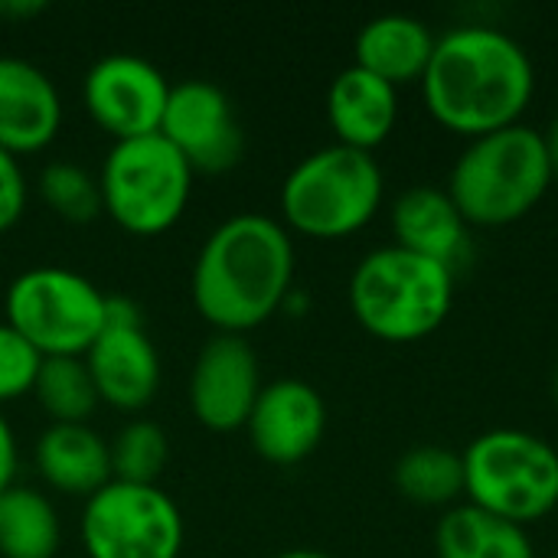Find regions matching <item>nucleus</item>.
Instances as JSON below:
<instances>
[{
	"label": "nucleus",
	"instance_id": "423d86ee",
	"mask_svg": "<svg viewBox=\"0 0 558 558\" xmlns=\"http://www.w3.org/2000/svg\"><path fill=\"white\" fill-rule=\"evenodd\" d=\"M464 504L517 526L546 520L558 507V451L523 428L477 435L464 454Z\"/></svg>",
	"mask_w": 558,
	"mask_h": 558
},
{
	"label": "nucleus",
	"instance_id": "c85d7f7f",
	"mask_svg": "<svg viewBox=\"0 0 558 558\" xmlns=\"http://www.w3.org/2000/svg\"><path fill=\"white\" fill-rule=\"evenodd\" d=\"M543 144H546V157H549L553 180H558V114L553 118V124L546 128V134H543Z\"/></svg>",
	"mask_w": 558,
	"mask_h": 558
},
{
	"label": "nucleus",
	"instance_id": "a878e982",
	"mask_svg": "<svg viewBox=\"0 0 558 558\" xmlns=\"http://www.w3.org/2000/svg\"><path fill=\"white\" fill-rule=\"evenodd\" d=\"M43 356L3 320L0 324V405L33 392Z\"/></svg>",
	"mask_w": 558,
	"mask_h": 558
},
{
	"label": "nucleus",
	"instance_id": "bb28decb",
	"mask_svg": "<svg viewBox=\"0 0 558 558\" xmlns=\"http://www.w3.org/2000/svg\"><path fill=\"white\" fill-rule=\"evenodd\" d=\"M26 209V177L13 154L0 150V235L20 222Z\"/></svg>",
	"mask_w": 558,
	"mask_h": 558
},
{
	"label": "nucleus",
	"instance_id": "0eeeda50",
	"mask_svg": "<svg viewBox=\"0 0 558 558\" xmlns=\"http://www.w3.org/2000/svg\"><path fill=\"white\" fill-rule=\"evenodd\" d=\"M101 206L131 235H160L186 213L193 193L190 163L160 137L114 141L101 173Z\"/></svg>",
	"mask_w": 558,
	"mask_h": 558
},
{
	"label": "nucleus",
	"instance_id": "9b49d317",
	"mask_svg": "<svg viewBox=\"0 0 558 558\" xmlns=\"http://www.w3.org/2000/svg\"><path fill=\"white\" fill-rule=\"evenodd\" d=\"M157 134L190 163L193 173H226L245 150V134L229 95L206 78L170 85Z\"/></svg>",
	"mask_w": 558,
	"mask_h": 558
},
{
	"label": "nucleus",
	"instance_id": "20e7f679",
	"mask_svg": "<svg viewBox=\"0 0 558 558\" xmlns=\"http://www.w3.org/2000/svg\"><path fill=\"white\" fill-rule=\"evenodd\" d=\"M553 186L543 134L513 124L464 147L448 177V196L468 226L500 229L530 216Z\"/></svg>",
	"mask_w": 558,
	"mask_h": 558
},
{
	"label": "nucleus",
	"instance_id": "b1692460",
	"mask_svg": "<svg viewBox=\"0 0 558 558\" xmlns=\"http://www.w3.org/2000/svg\"><path fill=\"white\" fill-rule=\"evenodd\" d=\"M108 448H111V481H124V484H157L170 458L163 428L144 418L128 422Z\"/></svg>",
	"mask_w": 558,
	"mask_h": 558
},
{
	"label": "nucleus",
	"instance_id": "4be33fe9",
	"mask_svg": "<svg viewBox=\"0 0 558 558\" xmlns=\"http://www.w3.org/2000/svg\"><path fill=\"white\" fill-rule=\"evenodd\" d=\"M396 487L418 507H458L464 497V461L458 451L441 445H422L399 458Z\"/></svg>",
	"mask_w": 558,
	"mask_h": 558
},
{
	"label": "nucleus",
	"instance_id": "aec40b11",
	"mask_svg": "<svg viewBox=\"0 0 558 558\" xmlns=\"http://www.w3.org/2000/svg\"><path fill=\"white\" fill-rule=\"evenodd\" d=\"M438 558H536L523 526L490 517L471 504L451 507L435 530Z\"/></svg>",
	"mask_w": 558,
	"mask_h": 558
},
{
	"label": "nucleus",
	"instance_id": "c756f323",
	"mask_svg": "<svg viewBox=\"0 0 558 558\" xmlns=\"http://www.w3.org/2000/svg\"><path fill=\"white\" fill-rule=\"evenodd\" d=\"M39 10H43V3H0V16H29Z\"/></svg>",
	"mask_w": 558,
	"mask_h": 558
},
{
	"label": "nucleus",
	"instance_id": "a211bd4d",
	"mask_svg": "<svg viewBox=\"0 0 558 558\" xmlns=\"http://www.w3.org/2000/svg\"><path fill=\"white\" fill-rule=\"evenodd\" d=\"M438 36L428 23L409 13H383L369 20L356 36V62L360 69L379 75L383 82L402 88L422 82Z\"/></svg>",
	"mask_w": 558,
	"mask_h": 558
},
{
	"label": "nucleus",
	"instance_id": "7c9ffc66",
	"mask_svg": "<svg viewBox=\"0 0 558 558\" xmlns=\"http://www.w3.org/2000/svg\"><path fill=\"white\" fill-rule=\"evenodd\" d=\"M275 558H330V556L314 553V549H288V553H281V556H275Z\"/></svg>",
	"mask_w": 558,
	"mask_h": 558
},
{
	"label": "nucleus",
	"instance_id": "7ed1b4c3",
	"mask_svg": "<svg viewBox=\"0 0 558 558\" xmlns=\"http://www.w3.org/2000/svg\"><path fill=\"white\" fill-rule=\"evenodd\" d=\"M454 275L448 265L399 245L373 248L350 275V311L383 343H418L448 320Z\"/></svg>",
	"mask_w": 558,
	"mask_h": 558
},
{
	"label": "nucleus",
	"instance_id": "2f4dec72",
	"mask_svg": "<svg viewBox=\"0 0 558 558\" xmlns=\"http://www.w3.org/2000/svg\"><path fill=\"white\" fill-rule=\"evenodd\" d=\"M556 402H558V379H556Z\"/></svg>",
	"mask_w": 558,
	"mask_h": 558
},
{
	"label": "nucleus",
	"instance_id": "f8f14e48",
	"mask_svg": "<svg viewBox=\"0 0 558 558\" xmlns=\"http://www.w3.org/2000/svg\"><path fill=\"white\" fill-rule=\"evenodd\" d=\"M85 111L114 141L147 137L160 131L170 82L163 72L134 52L101 56L82 85Z\"/></svg>",
	"mask_w": 558,
	"mask_h": 558
},
{
	"label": "nucleus",
	"instance_id": "dca6fc26",
	"mask_svg": "<svg viewBox=\"0 0 558 558\" xmlns=\"http://www.w3.org/2000/svg\"><path fill=\"white\" fill-rule=\"evenodd\" d=\"M392 235L399 248L425 255L458 271L471 258V226L448 190L412 186L392 206Z\"/></svg>",
	"mask_w": 558,
	"mask_h": 558
},
{
	"label": "nucleus",
	"instance_id": "1a4fd4ad",
	"mask_svg": "<svg viewBox=\"0 0 558 558\" xmlns=\"http://www.w3.org/2000/svg\"><path fill=\"white\" fill-rule=\"evenodd\" d=\"M82 546L88 558H180V507L157 484L108 481L85 500Z\"/></svg>",
	"mask_w": 558,
	"mask_h": 558
},
{
	"label": "nucleus",
	"instance_id": "6e6552de",
	"mask_svg": "<svg viewBox=\"0 0 558 558\" xmlns=\"http://www.w3.org/2000/svg\"><path fill=\"white\" fill-rule=\"evenodd\" d=\"M105 304L88 278L69 268L39 265L16 275L7 288V324L43 356H85L105 330Z\"/></svg>",
	"mask_w": 558,
	"mask_h": 558
},
{
	"label": "nucleus",
	"instance_id": "ddd939ff",
	"mask_svg": "<svg viewBox=\"0 0 558 558\" xmlns=\"http://www.w3.org/2000/svg\"><path fill=\"white\" fill-rule=\"evenodd\" d=\"M262 392L258 356L248 340L216 333L196 356L190 376V409L209 432L245 428Z\"/></svg>",
	"mask_w": 558,
	"mask_h": 558
},
{
	"label": "nucleus",
	"instance_id": "412c9836",
	"mask_svg": "<svg viewBox=\"0 0 558 558\" xmlns=\"http://www.w3.org/2000/svg\"><path fill=\"white\" fill-rule=\"evenodd\" d=\"M59 513L39 490L10 487L0 497V556L52 558L59 553Z\"/></svg>",
	"mask_w": 558,
	"mask_h": 558
},
{
	"label": "nucleus",
	"instance_id": "f257e3e1",
	"mask_svg": "<svg viewBox=\"0 0 558 558\" xmlns=\"http://www.w3.org/2000/svg\"><path fill=\"white\" fill-rule=\"evenodd\" d=\"M418 85L428 114L445 131L477 141L520 124L536 95V65L497 26H458L438 36Z\"/></svg>",
	"mask_w": 558,
	"mask_h": 558
},
{
	"label": "nucleus",
	"instance_id": "9d476101",
	"mask_svg": "<svg viewBox=\"0 0 558 558\" xmlns=\"http://www.w3.org/2000/svg\"><path fill=\"white\" fill-rule=\"evenodd\" d=\"M98 399L118 412H137L160 389V356L144 330L141 311L128 298H108L105 330L82 356Z\"/></svg>",
	"mask_w": 558,
	"mask_h": 558
},
{
	"label": "nucleus",
	"instance_id": "4468645a",
	"mask_svg": "<svg viewBox=\"0 0 558 558\" xmlns=\"http://www.w3.org/2000/svg\"><path fill=\"white\" fill-rule=\"evenodd\" d=\"M252 448L278 468L301 464L317 451L327 432V405L304 379H278L262 386L245 422Z\"/></svg>",
	"mask_w": 558,
	"mask_h": 558
},
{
	"label": "nucleus",
	"instance_id": "393cba45",
	"mask_svg": "<svg viewBox=\"0 0 558 558\" xmlns=\"http://www.w3.org/2000/svg\"><path fill=\"white\" fill-rule=\"evenodd\" d=\"M36 186H39L43 203L65 222H92L105 209L98 177H92L78 163H69V160L46 163Z\"/></svg>",
	"mask_w": 558,
	"mask_h": 558
},
{
	"label": "nucleus",
	"instance_id": "cd10ccee",
	"mask_svg": "<svg viewBox=\"0 0 558 558\" xmlns=\"http://www.w3.org/2000/svg\"><path fill=\"white\" fill-rule=\"evenodd\" d=\"M16 438H13V428L10 422L0 415V497L13 487V477H16Z\"/></svg>",
	"mask_w": 558,
	"mask_h": 558
},
{
	"label": "nucleus",
	"instance_id": "f3484780",
	"mask_svg": "<svg viewBox=\"0 0 558 558\" xmlns=\"http://www.w3.org/2000/svg\"><path fill=\"white\" fill-rule=\"evenodd\" d=\"M327 121L337 144L373 154L389 141L399 121V88L360 65H350L327 88Z\"/></svg>",
	"mask_w": 558,
	"mask_h": 558
},
{
	"label": "nucleus",
	"instance_id": "39448f33",
	"mask_svg": "<svg viewBox=\"0 0 558 558\" xmlns=\"http://www.w3.org/2000/svg\"><path fill=\"white\" fill-rule=\"evenodd\" d=\"M383 170L373 154L343 144L307 154L281 183L284 229L317 242H340L373 222L383 206Z\"/></svg>",
	"mask_w": 558,
	"mask_h": 558
},
{
	"label": "nucleus",
	"instance_id": "6ab92c4d",
	"mask_svg": "<svg viewBox=\"0 0 558 558\" xmlns=\"http://www.w3.org/2000/svg\"><path fill=\"white\" fill-rule=\"evenodd\" d=\"M39 477L65 497H92L111 481V448L88 425H49L36 441Z\"/></svg>",
	"mask_w": 558,
	"mask_h": 558
},
{
	"label": "nucleus",
	"instance_id": "2eb2a0df",
	"mask_svg": "<svg viewBox=\"0 0 558 558\" xmlns=\"http://www.w3.org/2000/svg\"><path fill=\"white\" fill-rule=\"evenodd\" d=\"M62 98L52 78L16 56H0V150L16 160L56 141Z\"/></svg>",
	"mask_w": 558,
	"mask_h": 558
},
{
	"label": "nucleus",
	"instance_id": "5701e85b",
	"mask_svg": "<svg viewBox=\"0 0 558 558\" xmlns=\"http://www.w3.org/2000/svg\"><path fill=\"white\" fill-rule=\"evenodd\" d=\"M33 396L49 425H88L98 409V389L82 356H49L39 363Z\"/></svg>",
	"mask_w": 558,
	"mask_h": 558
},
{
	"label": "nucleus",
	"instance_id": "f03ea898",
	"mask_svg": "<svg viewBox=\"0 0 558 558\" xmlns=\"http://www.w3.org/2000/svg\"><path fill=\"white\" fill-rule=\"evenodd\" d=\"M294 291V242L284 222L239 213L216 226L193 262V304L219 333H248Z\"/></svg>",
	"mask_w": 558,
	"mask_h": 558
}]
</instances>
